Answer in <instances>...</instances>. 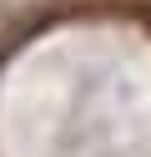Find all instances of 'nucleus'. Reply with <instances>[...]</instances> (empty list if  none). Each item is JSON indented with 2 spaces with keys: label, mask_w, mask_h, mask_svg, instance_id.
<instances>
[{
  "label": "nucleus",
  "mask_w": 151,
  "mask_h": 157,
  "mask_svg": "<svg viewBox=\"0 0 151 157\" xmlns=\"http://www.w3.org/2000/svg\"><path fill=\"white\" fill-rule=\"evenodd\" d=\"M66 10H126V15H141L151 10V0H60Z\"/></svg>",
  "instance_id": "1"
}]
</instances>
